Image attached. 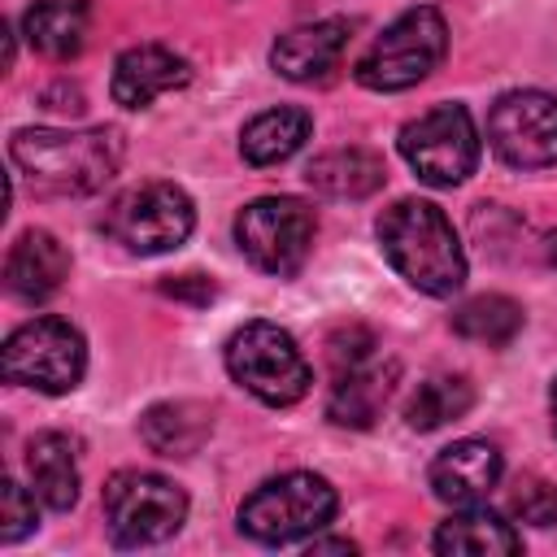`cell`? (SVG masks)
Wrapping results in <instances>:
<instances>
[{
    "label": "cell",
    "instance_id": "cell-10",
    "mask_svg": "<svg viewBox=\"0 0 557 557\" xmlns=\"http://www.w3.org/2000/svg\"><path fill=\"white\" fill-rule=\"evenodd\" d=\"M313 231H318L313 209L296 196H261L235 213L239 252L274 278H292L305 265L313 248Z\"/></svg>",
    "mask_w": 557,
    "mask_h": 557
},
{
    "label": "cell",
    "instance_id": "cell-27",
    "mask_svg": "<svg viewBox=\"0 0 557 557\" xmlns=\"http://www.w3.org/2000/svg\"><path fill=\"white\" fill-rule=\"evenodd\" d=\"M370 348H374V339H370V331H361V326H348V331H335L331 335V366H335V374L339 370H352V366H361V361H370Z\"/></svg>",
    "mask_w": 557,
    "mask_h": 557
},
{
    "label": "cell",
    "instance_id": "cell-23",
    "mask_svg": "<svg viewBox=\"0 0 557 557\" xmlns=\"http://www.w3.org/2000/svg\"><path fill=\"white\" fill-rule=\"evenodd\" d=\"M470 405H474V383L466 374H435V379H422L405 400V422L413 431H440L466 418Z\"/></svg>",
    "mask_w": 557,
    "mask_h": 557
},
{
    "label": "cell",
    "instance_id": "cell-5",
    "mask_svg": "<svg viewBox=\"0 0 557 557\" xmlns=\"http://www.w3.org/2000/svg\"><path fill=\"white\" fill-rule=\"evenodd\" d=\"M226 374L261 405H296L313 383L305 352L278 322H244L226 339Z\"/></svg>",
    "mask_w": 557,
    "mask_h": 557
},
{
    "label": "cell",
    "instance_id": "cell-22",
    "mask_svg": "<svg viewBox=\"0 0 557 557\" xmlns=\"http://www.w3.org/2000/svg\"><path fill=\"white\" fill-rule=\"evenodd\" d=\"M213 431V418L196 400H165L139 418V435L161 457H191Z\"/></svg>",
    "mask_w": 557,
    "mask_h": 557
},
{
    "label": "cell",
    "instance_id": "cell-16",
    "mask_svg": "<svg viewBox=\"0 0 557 557\" xmlns=\"http://www.w3.org/2000/svg\"><path fill=\"white\" fill-rule=\"evenodd\" d=\"M392 383H396V361H387V366L361 361L352 370H339L335 387L326 396V418L335 426H352V431L374 426V418L383 413V405L392 396Z\"/></svg>",
    "mask_w": 557,
    "mask_h": 557
},
{
    "label": "cell",
    "instance_id": "cell-6",
    "mask_svg": "<svg viewBox=\"0 0 557 557\" xmlns=\"http://www.w3.org/2000/svg\"><path fill=\"white\" fill-rule=\"evenodd\" d=\"M191 226H196V205L174 183L126 187L104 209V235L113 244H122L126 252H139V257L174 252L178 244H187Z\"/></svg>",
    "mask_w": 557,
    "mask_h": 557
},
{
    "label": "cell",
    "instance_id": "cell-29",
    "mask_svg": "<svg viewBox=\"0 0 557 557\" xmlns=\"http://www.w3.org/2000/svg\"><path fill=\"white\" fill-rule=\"evenodd\" d=\"M548 261H557V231L548 235Z\"/></svg>",
    "mask_w": 557,
    "mask_h": 557
},
{
    "label": "cell",
    "instance_id": "cell-13",
    "mask_svg": "<svg viewBox=\"0 0 557 557\" xmlns=\"http://www.w3.org/2000/svg\"><path fill=\"white\" fill-rule=\"evenodd\" d=\"M500 448L487 440H457L448 448H440V457L431 461L426 479L431 492L448 505H479L496 483H500Z\"/></svg>",
    "mask_w": 557,
    "mask_h": 557
},
{
    "label": "cell",
    "instance_id": "cell-4",
    "mask_svg": "<svg viewBox=\"0 0 557 557\" xmlns=\"http://www.w3.org/2000/svg\"><path fill=\"white\" fill-rule=\"evenodd\" d=\"M448 52V26L440 9L413 4L405 9L357 61V83L370 91H405L418 87Z\"/></svg>",
    "mask_w": 557,
    "mask_h": 557
},
{
    "label": "cell",
    "instance_id": "cell-2",
    "mask_svg": "<svg viewBox=\"0 0 557 557\" xmlns=\"http://www.w3.org/2000/svg\"><path fill=\"white\" fill-rule=\"evenodd\" d=\"M379 248L387 265L418 292L426 296H453L466 283V252L444 218L440 205L431 200H396L379 218Z\"/></svg>",
    "mask_w": 557,
    "mask_h": 557
},
{
    "label": "cell",
    "instance_id": "cell-24",
    "mask_svg": "<svg viewBox=\"0 0 557 557\" xmlns=\"http://www.w3.org/2000/svg\"><path fill=\"white\" fill-rule=\"evenodd\" d=\"M453 331L470 344H487V348H505L518 331H522V305L487 292V296H470L466 305L453 309Z\"/></svg>",
    "mask_w": 557,
    "mask_h": 557
},
{
    "label": "cell",
    "instance_id": "cell-28",
    "mask_svg": "<svg viewBox=\"0 0 557 557\" xmlns=\"http://www.w3.org/2000/svg\"><path fill=\"white\" fill-rule=\"evenodd\" d=\"M309 553H357V544L352 540H309Z\"/></svg>",
    "mask_w": 557,
    "mask_h": 557
},
{
    "label": "cell",
    "instance_id": "cell-1",
    "mask_svg": "<svg viewBox=\"0 0 557 557\" xmlns=\"http://www.w3.org/2000/svg\"><path fill=\"white\" fill-rule=\"evenodd\" d=\"M9 157L30 178L35 191L87 196V191H100L117 174L122 135L113 126H87V131L26 126L9 139Z\"/></svg>",
    "mask_w": 557,
    "mask_h": 557
},
{
    "label": "cell",
    "instance_id": "cell-12",
    "mask_svg": "<svg viewBox=\"0 0 557 557\" xmlns=\"http://www.w3.org/2000/svg\"><path fill=\"white\" fill-rule=\"evenodd\" d=\"M191 78V65L165 48V44H135L126 48L117 61H113V78H109V91L122 109H148L157 96L174 91V87H187Z\"/></svg>",
    "mask_w": 557,
    "mask_h": 557
},
{
    "label": "cell",
    "instance_id": "cell-26",
    "mask_svg": "<svg viewBox=\"0 0 557 557\" xmlns=\"http://www.w3.org/2000/svg\"><path fill=\"white\" fill-rule=\"evenodd\" d=\"M35 492H26L17 479H4L0 483V540L13 544L22 540L26 531H35Z\"/></svg>",
    "mask_w": 557,
    "mask_h": 557
},
{
    "label": "cell",
    "instance_id": "cell-9",
    "mask_svg": "<svg viewBox=\"0 0 557 557\" xmlns=\"http://www.w3.org/2000/svg\"><path fill=\"white\" fill-rule=\"evenodd\" d=\"M400 157L431 187H457L479 165V131L466 104H435L400 126Z\"/></svg>",
    "mask_w": 557,
    "mask_h": 557
},
{
    "label": "cell",
    "instance_id": "cell-3",
    "mask_svg": "<svg viewBox=\"0 0 557 557\" xmlns=\"http://www.w3.org/2000/svg\"><path fill=\"white\" fill-rule=\"evenodd\" d=\"M335 509H339V496L322 474L287 470L244 496L239 531L257 544H292V540L318 535L335 518Z\"/></svg>",
    "mask_w": 557,
    "mask_h": 557
},
{
    "label": "cell",
    "instance_id": "cell-7",
    "mask_svg": "<svg viewBox=\"0 0 557 557\" xmlns=\"http://www.w3.org/2000/svg\"><path fill=\"white\" fill-rule=\"evenodd\" d=\"M4 379L17 387H35L48 396L74 392L87 370L83 331L65 318H30L4 339Z\"/></svg>",
    "mask_w": 557,
    "mask_h": 557
},
{
    "label": "cell",
    "instance_id": "cell-11",
    "mask_svg": "<svg viewBox=\"0 0 557 557\" xmlns=\"http://www.w3.org/2000/svg\"><path fill=\"white\" fill-rule=\"evenodd\" d=\"M487 144L513 170L557 165V96L540 87L496 96L487 109Z\"/></svg>",
    "mask_w": 557,
    "mask_h": 557
},
{
    "label": "cell",
    "instance_id": "cell-21",
    "mask_svg": "<svg viewBox=\"0 0 557 557\" xmlns=\"http://www.w3.org/2000/svg\"><path fill=\"white\" fill-rule=\"evenodd\" d=\"M309 131H313V117H309L305 109L278 104V109L257 113V117L244 126V135H239V152H244L248 165L265 170V165L287 161L292 152H300V144L309 139Z\"/></svg>",
    "mask_w": 557,
    "mask_h": 557
},
{
    "label": "cell",
    "instance_id": "cell-18",
    "mask_svg": "<svg viewBox=\"0 0 557 557\" xmlns=\"http://www.w3.org/2000/svg\"><path fill=\"white\" fill-rule=\"evenodd\" d=\"M435 553L444 557H509L522 548V535L492 509L466 505L461 513H453L448 522H440L435 531Z\"/></svg>",
    "mask_w": 557,
    "mask_h": 557
},
{
    "label": "cell",
    "instance_id": "cell-14",
    "mask_svg": "<svg viewBox=\"0 0 557 557\" xmlns=\"http://www.w3.org/2000/svg\"><path fill=\"white\" fill-rule=\"evenodd\" d=\"M348 35H352V22L348 17H322V22H309V26H292L287 35L274 39L270 65L283 78H292V83L326 78L339 65V57H344Z\"/></svg>",
    "mask_w": 557,
    "mask_h": 557
},
{
    "label": "cell",
    "instance_id": "cell-19",
    "mask_svg": "<svg viewBox=\"0 0 557 557\" xmlns=\"http://www.w3.org/2000/svg\"><path fill=\"white\" fill-rule=\"evenodd\" d=\"M87 26H91V9L87 0H35L22 13V30L26 44L52 61H70L83 52L87 44Z\"/></svg>",
    "mask_w": 557,
    "mask_h": 557
},
{
    "label": "cell",
    "instance_id": "cell-17",
    "mask_svg": "<svg viewBox=\"0 0 557 557\" xmlns=\"http://www.w3.org/2000/svg\"><path fill=\"white\" fill-rule=\"evenodd\" d=\"M26 474H30V492L39 496V505L65 513L78 500V453H74V440L61 435V431H39L26 444Z\"/></svg>",
    "mask_w": 557,
    "mask_h": 557
},
{
    "label": "cell",
    "instance_id": "cell-8",
    "mask_svg": "<svg viewBox=\"0 0 557 557\" xmlns=\"http://www.w3.org/2000/svg\"><path fill=\"white\" fill-rule=\"evenodd\" d=\"M187 518V496L178 483L152 470H117L104 483V522L122 548H144L170 540Z\"/></svg>",
    "mask_w": 557,
    "mask_h": 557
},
{
    "label": "cell",
    "instance_id": "cell-25",
    "mask_svg": "<svg viewBox=\"0 0 557 557\" xmlns=\"http://www.w3.org/2000/svg\"><path fill=\"white\" fill-rule=\"evenodd\" d=\"M509 509L518 522H531V527H553L557 522V487L544 483V479H518L513 496H509Z\"/></svg>",
    "mask_w": 557,
    "mask_h": 557
},
{
    "label": "cell",
    "instance_id": "cell-15",
    "mask_svg": "<svg viewBox=\"0 0 557 557\" xmlns=\"http://www.w3.org/2000/svg\"><path fill=\"white\" fill-rule=\"evenodd\" d=\"M70 278V252L61 248V239L52 231H22L4 257V287L26 300L39 305L52 292H61V283Z\"/></svg>",
    "mask_w": 557,
    "mask_h": 557
},
{
    "label": "cell",
    "instance_id": "cell-30",
    "mask_svg": "<svg viewBox=\"0 0 557 557\" xmlns=\"http://www.w3.org/2000/svg\"><path fill=\"white\" fill-rule=\"evenodd\" d=\"M548 405H553V431H557V383H553V396H548Z\"/></svg>",
    "mask_w": 557,
    "mask_h": 557
},
{
    "label": "cell",
    "instance_id": "cell-20",
    "mask_svg": "<svg viewBox=\"0 0 557 557\" xmlns=\"http://www.w3.org/2000/svg\"><path fill=\"white\" fill-rule=\"evenodd\" d=\"M305 178L313 191H322L331 200H366L370 191L383 187L387 170H383V157L370 148H335V152L313 157Z\"/></svg>",
    "mask_w": 557,
    "mask_h": 557
}]
</instances>
